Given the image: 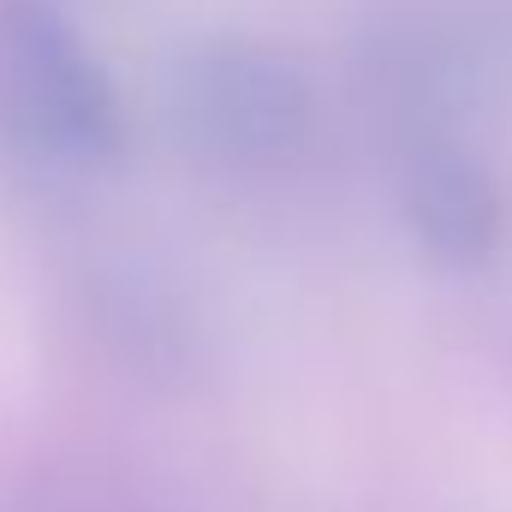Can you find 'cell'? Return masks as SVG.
I'll list each match as a JSON object with an SVG mask.
<instances>
[{
	"mask_svg": "<svg viewBox=\"0 0 512 512\" xmlns=\"http://www.w3.org/2000/svg\"><path fill=\"white\" fill-rule=\"evenodd\" d=\"M0 143L66 179L126 161V96L60 0H0Z\"/></svg>",
	"mask_w": 512,
	"mask_h": 512,
	"instance_id": "6da1fadb",
	"label": "cell"
},
{
	"mask_svg": "<svg viewBox=\"0 0 512 512\" xmlns=\"http://www.w3.org/2000/svg\"><path fill=\"white\" fill-rule=\"evenodd\" d=\"M185 155L215 173H286L322 131L316 72L268 36H197L173 54L161 90Z\"/></svg>",
	"mask_w": 512,
	"mask_h": 512,
	"instance_id": "7a4b0ae2",
	"label": "cell"
},
{
	"mask_svg": "<svg viewBox=\"0 0 512 512\" xmlns=\"http://www.w3.org/2000/svg\"><path fill=\"white\" fill-rule=\"evenodd\" d=\"M393 197L411 245L447 274H477L507 239V191L495 167L459 137H411V149L399 155Z\"/></svg>",
	"mask_w": 512,
	"mask_h": 512,
	"instance_id": "3957f363",
	"label": "cell"
}]
</instances>
